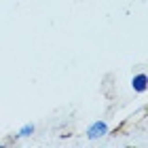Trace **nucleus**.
<instances>
[{
    "label": "nucleus",
    "mask_w": 148,
    "mask_h": 148,
    "mask_svg": "<svg viewBox=\"0 0 148 148\" xmlns=\"http://www.w3.org/2000/svg\"><path fill=\"white\" fill-rule=\"evenodd\" d=\"M85 136H87V140H99V138L108 136V125H106L104 121H93V123L87 127Z\"/></svg>",
    "instance_id": "1"
},
{
    "label": "nucleus",
    "mask_w": 148,
    "mask_h": 148,
    "mask_svg": "<svg viewBox=\"0 0 148 148\" xmlns=\"http://www.w3.org/2000/svg\"><path fill=\"white\" fill-rule=\"evenodd\" d=\"M34 131H36L34 123H25V125L21 127V129L17 131V136H19V138H30V136H32V133H34Z\"/></svg>",
    "instance_id": "3"
},
{
    "label": "nucleus",
    "mask_w": 148,
    "mask_h": 148,
    "mask_svg": "<svg viewBox=\"0 0 148 148\" xmlns=\"http://www.w3.org/2000/svg\"><path fill=\"white\" fill-rule=\"evenodd\" d=\"M146 83H148V78H146L144 72H140V74H136V76L131 78V87H133V91H138V93L146 91Z\"/></svg>",
    "instance_id": "2"
}]
</instances>
